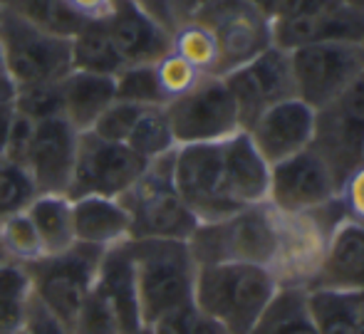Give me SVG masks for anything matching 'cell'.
Here are the masks:
<instances>
[{
    "label": "cell",
    "instance_id": "obj_1",
    "mask_svg": "<svg viewBox=\"0 0 364 334\" xmlns=\"http://www.w3.org/2000/svg\"><path fill=\"white\" fill-rule=\"evenodd\" d=\"M273 270L250 263L198 265L193 305L230 334H248L280 290Z\"/></svg>",
    "mask_w": 364,
    "mask_h": 334
},
{
    "label": "cell",
    "instance_id": "obj_2",
    "mask_svg": "<svg viewBox=\"0 0 364 334\" xmlns=\"http://www.w3.org/2000/svg\"><path fill=\"white\" fill-rule=\"evenodd\" d=\"M129 253L141 322L146 327L168 312L193 305L198 263L188 248V240H129Z\"/></svg>",
    "mask_w": 364,
    "mask_h": 334
},
{
    "label": "cell",
    "instance_id": "obj_3",
    "mask_svg": "<svg viewBox=\"0 0 364 334\" xmlns=\"http://www.w3.org/2000/svg\"><path fill=\"white\" fill-rule=\"evenodd\" d=\"M173 151L149 161L134 186L119 196L129 215V240H188L198 228V220L186 208L173 183Z\"/></svg>",
    "mask_w": 364,
    "mask_h": 334
},
{
    "label": "cell",
    "instance_id": "obj_4",
    "mask_svg": "<svg viewBox=\"0 0 364 334\" xmlns=\"http://www.w3.org/2000/svg\"><path fill=\"white\" fill-rule=\"evenodd\" d=\"M105 250L75 243L63 253L43 255L25 265L33 282V295L53 317H58L73 332L87 295L100 272Z\"/></svg>",
    "mask_w": 364,
    "mask_h": 334
},
{
    "label": "cell",
    "instance_id": "obj_5",
    "mask_svg": "<svg viewBox=\"0 0 364 334\" xmlns=\"http://www.w3.org/2000/svg\"><path fill=\"white\" fill-rule=\"evenodd\" d=\"M0 53L15 90L58 85L73 72L70 38L45 33L8 10H0Z\"/></svg>",
    "mask_w": 364,
    "mask_h": 334
},
{
    "label": "cell",
    "instance_id": "obj_6",
    "mask_svg": "<svg viewBox=\"0 0 364 334\" xmlns=\"http://www.w3.org/2000/svg\"><path fill=\"white\" fill-rule=\"evenodd\" d=\"M312 149L330 166L340 188L364 163V75L330 104L315 109Z\"/></svg>",
    "mask_w": 364,
    "mask_h": 334
},
{
    "label": "cell",
    "instance_id": "obj_7",
    "mask_svg": "<svg viewBox=\"0 0 364 334\" xmlns=\"http://www.w3.org/2000/svg\"><path fill=\"white\" fill-rule=\"evenodd\" d=\"M173 183L186 208L201 223L238 213L225 188L223 141L183 144L173 151Z\"/></svg>",
    "mask_w": 364,
    "mask_h": 334
},
{
    "label": "cell",
    "instance_id": "obj_8",
    "mask_svg": "<svg viewBox=\"0 0 364 334\" xmlns=\"http://www.w3.org/2000/svg\"><path fill=\"white\" fill-rule=\"evenodd\" d=\"M176 146L183 144H213L243 131L235 102L223 77H201L193 90L171 99L166 107Z\"/></svg>",
    "mask_w": 364,
    "mask_h": 334
},
{
    "label": "cell",
    "instance_id": "obj_9",
    "mask_svg": "<svg viewBox=\"0 0 364 334\" xmlns=\"http://www.w3.org/2000/svg\"><path fill=\"white\" fill-rule=\"evenodd\" d=\"M191 20L203 23L218 45V70L223 77L273 48V20L248 0H211Z\"/></svg>",
    "mask_w": 364,
    "mask_h": 334
},
{
    "label": "cell",
    "instance_id": "obj_10",
    "mask_svg": "<svg viewBox=\"0 0 364 334\" xmlns=\"http://www.w3.org/2000/svg\"><path fill=\"white\" fill-rule=\"evenodd\" d=\"M295 97L312 109L330 104L355 80H360L362 45L352 43H315L290 50Z\"/></svg>",
    "mask_w": 364,
    "mask_h": 334
},
{
    "label": "cell",
    "instance_id": "obj_11",
    "mask_svg": "<svg viewBox=\"0 0 364 334\" xmlns=\"http://www.w3.org/2000/svg\"><path fill=\"white\" fill-rule=\"evenodd\" d=\"M146 163L149 161L132 151L127 144L107 141L92 131H82L68 196L119 198L144 173Z\"/></svg>",
    "mask_w": 364,
    "mask_h": 334
},
{
    "label": "cell",
    "instance_id": "obj_12",
    "mask_svg": "<svg viewBox=\"0 0 364 334\" xmlns=\"http://www.w3.org/2000/svg\"><path fill=\"white\" fill-rule=\"evenodd\" d=\"M235 109L240 117L243 131L263 114L268 107L295 97V82H292L290 55L280 48H268L253 58L250 63L240 65L238 70L223 75Z\"/></svg>",
    "mask_w": 364,
    "mask_h": 334
},
{
    "label": "cell",
    "instance_id": "obj_13",
    "mask_svg": "<svg viewBox=\"0 0 364 334\" xmlns=\"http://www.w3.org/2000/svg\"><path fill=\"white\" fill-rule=\"evenodd\" d=\"M340 198V183L315 149L270 166L268 203L280 213H310Z\"/></svg>",
    "mask_w": 364,
    "mask_h": 334
},
{
    "label": "cell",
    "instance_id": "obj_14",
    "mask_svg": "<svg viewBox=\"0 0 364 334\" xmlns=\"http://www.w3.org/2000/svg\"><path fill=\"white\" fill-rule=\"evenodd\" d=\"M80 131L65 117H50L35 124L33 144L25 168L33 178L38 193H65L75 171Z\"/></svg>",
    "mask_w": 364,
    "mask_h": 334
},
{
    "label": "cell",
    "instance_id": "obj_15",
    "mask_svg": "<svg viewBox=\"0 0 364 334\" xmlns=\"http://www.w3.org/2000/svg\"><path fill=\"white\" fill-rule=\"evenodd\" d=\"M253 146L260 151V156L275 166L295 153L312 146L315 136V109L305 104L302 99L278 102L268 107L253 124L245 129Z\"/></svg>",
    "mask_w": 364,
    "mask_h": 334
},
{
    "label": "cell",
    "instance_id": "obj_16",
    "mask_svg": "<svg viewBox=\"0 0 364 334\" xmlns=\"http://www.w3.org/2000/svg\"><path fill=\"white\" fill-rule=\"evenodd\" d=\"M105 25L124 67L156 65L171 53V30L164 28L136 0H114Z\"/></svg>",
    "mask_w": 364,
    "mask_h": 334
},
{
    "label": "cell",
    "instance_id": "obj_17",
    "mask_svg": "<svg viewBox=\"0 0 364 334\" xmlns=\"http://www.w3.org/2000/svg\"><path fill=\"white\" fill-rule=\"evenodd\" d=\"M305 290L364 292V228L345 218L335 225Z\"/></svg>",
    "mask_w": 364,
    "mask_h": 334
},
{
    "label": "cell",
    "instance_id": "obj_18",
    "mask_svg": "<svg viewBox=\"0 0 364 334\" xmlns=\"http://www.w3.org/2000/svg\"><path fill=\"white\" fill-rule=\"evenodd\" d=\"M315 43L364 45V15H357L335 3L315 15L273 23V45L285 53Z\"/></svg>",
    "mask_w": 364,
    "mask_h": 334
},
{
    "label": "cell",
    "instance_id": "obj_19",
    "mask_svg": "<svg viewBox=\"0 0 364 334\" xmlns=\"http://www.w3.org/2000/svg\"><path fill=\"white\" fill-rule=\"evenodd\" d=\"M223 168L225 188L235 208L243 210L250 205L268 203L270 163L260 156L245 131L223 139Z\"/></svg>",
    "mask_w": 364,
    "mask_h": 334
},
{
    "label": "cell",
    "instance_id": "obj_20",
    "mask_svg": "<svg viewBox=\"0 0 364 334\" xmlns=\"http://www.w3.org/2000/svg\"><path fill=\"white\" fill-rule=\"evenodd\" d=\"M70 200L77 243L109 250L129 240V215L119 198L80 196Z\"/></svg>",
    "mask_w": 364,
    "mask_h": 334
},
{
    "label": "cell",
    "instance_id": "obj_21",
    "mask_svg": "<svg viewBox=\"0 0 364 334\" xmlns=\"http://www.w3.org/2000/svg\"><path fill=\"white\" fill-rule=\"evenodd\" d=\"M60 90V114L77 131H90L102 112L117 99L114 77L90 75V72H68L58 82Z\"/></svg>",
    "mask_w": 364,
    "mask_h": 334
},
{
    "label": "cell",
    "instance_id": "obj_22",
    "mask_svg": "<svg viewBox=\"0 0 364 334\" xmlns=\"http://www.w3.org/2000/svg\"><path fill=\"white\" fill-rule=\"evenodd\" d=\"M307 305L320 334H364V292L307 290Z\"/></svg>",
    "mask_w": 364,
    "mask_h": 334
},
{
    "label": "cell",
    "instance_id": "obj_23",
    "mask_svg": "<svg viewBox=\"0 0 364 334\" xmlns=\"http://www.w3.org/2000/svg\"><path fill=\"white\" fill-rule=\"evenodd\" d=\"M35 230L40 235L45 255L63 253L73 248L75 225H73V200L65 193H38L33 203L25 208Z\"/></svg>",
    "mask_w": 364,
    "mask_h": 334
},
{
    "label": "cell",
    "instance_id": "obj_24",
    "mask_svg": "<svg viewBox=\"0 0 364 334\" xmlns=\"http://www.w3.org/2000/svg\"><path fill=\"white\" fill-rule=\"evenodd\" d=\"M70 58H73V70L90 72V75L117 77L124 67L109 33H107L105 20L85 23L77 30L70 38Z\"/></svg>",
    "mask_w": 364,
    "mask_h": 334
},
{
    "label": "cell",
    "instance_id": "obj_25",
    "mask_svg": "<svg viewBox=\"0 0 364 334\" xmlns=\"http://www.w3.org/2000/svg\"><path fill=\"white\" fill-rule=\"evenodd\" d=\"M248 334H320L307 305L305 287L283 285Z\"/></svg>",
    "mask_w": 364,
    "mask_h": 334
},
{
    "label": "cell",
    "instance_id": "obj_26",
    "mask_svg": "<svg viewBox=\"0 0 364 334\" xmlns=\"http://www.w3.org/2000/svg\"><path fill=\"white\" fill-rule=\"evenodd\" d=\"M33 282L25 265L5 260L0 265V330L18 334L33 305Z\"/></svg>",
    "mask_w": 364,
    "mask_h": 334
},
{
    "label": "cell",
    "instance_id": "obj_27",
    "mask_svg": "<svg viewBox=\"0 0 364 334\" xmlns=\"http://www.w3.org/2000/svg\"><path fill=\"white\" fill-rule=\"evenodd\" d=\"M0 10H8L25 23L60 38H73L85 25V20L77 18L65 0H0Z\"/></svg>",
    "mask_w": 364,
    "mask_h": 334
},
{
    "label": "cell",
    "instance_id": "obj_28",
    "mask_svg": "<svg viewBox=\"0 0 364 334\" xmlns=\"http://www.w3.org/2000/svg\"><path fill=\"white\" fill-rule=\"evenodd\" d=\"M127 146L134 153H139L144 161H154L176 149V139H173L171 124L164 107H144L136 119L134 129H132Z\"/></svg>",
    "mask_w": 364,
    "mask_h": 334
},
{
    "label": "cell",
    "instance_id": "obj_29",
    "mask_svg": "<svg viewBox=\"0 0 364 334\" xmlns=\"http://www.w3.org/2000/svg\"><path fill=\"white\" fill-rule=\"evenodd\" d=\"M171 53L196 67L201 75H216L218 70V45L213 33L198 20L178 23L171 33Z\"/></svg>",
    "mask_w": 364,
    "mask_h": 334
},
{
    "label": "cell",
    "instance_id": "obj_30",
    "mask_svg": "<svg viewBox=\"0 0 364 334\" xmlns=\"http://www.w3.org/2000/svg\"><path fill=\"white\" fill-rule=\"evenodd\" d=\"M0 245H3L5 260L18 265H30L45 255L38 230L25 210L0 220Z\"/></svg>",
    "mask_w": 364,
    "mask_h": 334
},
{
    "label": "cell",
    "instance_id": "obj_31",
    "mask_svg": "<svg viewBox=\"0 0 364 334\" xmlns=\"http://www.w3.org/2000/svg\"><path fill=\"white\" fill-rule=\"evenodd\" d=\"M114 95L139 107H166L154 65H127L114 77Z\"/></svg>",
    "mask_w": 364,
    "mask_h": 334
},
{
    "label": "cell",
    "instance_id": "obj_32",
    "mask_svg": "<svg viewBox=\"0 0 364 334\" xmlns=\"http://www.w3.org/2000/svg\"><path fill=\"white\" fill-rule=\"evenodd\" d=\"M35 196H38V188H35L28 168L15 166L3 158L0 161V220L25 210Z\"/></svg>",
    "mask_w": 364,
    "mask_h": 334
},
{
    "label": "cell",
    "instance_id": "obj_33",
    "mask_svg": "<svg viewBox=\"0 0 364 334\" xmlns=\"http://www.w3.org/2000/svg\"><path fill=\"white\" fill-rule=\"evenodd\" d=\"M149 334H230L220 322L203 315L196 305L181 307L176 312L159 317L149 325Z\"/></svg>",
    "mask_w": 364,
    "mask_h": 334
},
{
    "label": "cell",
    "instance_id": "obj_34",
    "mask_svg": "<svg viewBox=\"0 0 364 334\" xmlns=\"http://www.w3.org/2000/svg\"><path fill=\"white\" fill-rule=\"evenodd\" d=\"M154 70H156V80H159V87H161V95H164V99H166V104L171 99H176V97L186 95L188 90H193V87L201 82V77H206L193 65H188L183 58H178L176 53L164 55V58L154 65Z\"/></svg>",
    "mask_w": 364,
    "mask_h": 334
},
{
    "label": "cell",
    "instance_id": "obj_35",
    "mask_svg": "<svg viewBox=\"0 0 364 334\" xmlns=\"http://www.w3.org/2000/svg\"><path fill=\"white\" fill-rule=\"evenodd\" d=\"M141 109H144V107L132 104V102L114 99L105 112H102V117L95 122V126H92L90 131L97 134L100 139H107V141L127 144V139H129L132 129H134L136 119H139Z\"/></svg>",
    "mask_w": 364,
    "mask_h": 334
},
{
    "label": "cell",
    "instance_id": "obj_36",
    "mask_svg": "<svg viewBox=\"0 0 364 334\" xmlns=\"http://www.w3.org/2000/svg\"><path fill=\"white\" fill-rule=\"evenodd\" d=\"M13 107L35 122L50 119V117H63L60 114L58 85H38V87H25V90H18Z\"/></svg>",
    "mask_w": 364,
    "mask_h": 334
},
{
    "label": "cell",
    "instance_id": "obj_37",
    "mask_svg": "<svg viewBox=\"0 0 364 334\" xmlns=\"http://www.w3.org/2000/svg\"><path fill=\"white\" fill-rule=\"evenodd\" d=\"M35 124H38V122L25 117L23 112H18L13 107V119H10L8 141H5V153H3L5 161L25 168V161H28V153H30V144H33Z\"/></svg>",
    "mask_w": 364,
    "mask_h": 334
},
{
    "label": "cell",
    "instance_id": "obj_38",
    "mask_svg": "<svg viewBox=\"0 0 364 334\" xmlns=\"http://www.w3.org/2000/svg\"><path fill=\"white\" fill-rule=\"evenodd\" d=\"M340 203L342 210L350 220L364 228V163L342 183L340 188Z\"/></svg>",
    "mask_w": 364,
    "mask_h": 334
},
{
    "label": "cell",
    "instance_id": "obj_39",
    "mask_svg": "<svg viewBox=\"0 0 364 334\" xmlns=\"http://www.w3.org/2000/svg\"><path fill=\"white\" fill-rule=\"evenodd\" d=\"M23 334H73L58 317H53L38 300L33 297L28 320L23 325Z\"/></svg>",
    "mask_w": 364,
    "mask_h": 334
},
{
    "label": "cell",
    "instance_id": "obj_40",
    "mask_svg": "<svg viewBox=\"0 0 364 334\" xmlns=\"http://www.w3.org/2000/svg\"><path fill=\"white\" fill-rule=\"evenodd\" d=\"M335 5V0H278V10H275V20H292L302 18V15H315L320 10Z\"/></svg>",
    "mask_w": 364,
    "mask_h": 334
},
{
    "label": "cell",
    "instance_id": "obj_41",
    "mask_svg": "<svg viewBox=\"0 0 364 334\" xmlns=\"http://www.w3.org/2000/svg\"><path fill=\"white\" fill-rule=\"evenodd\" d=\"M65 3L85 23H100V20L109 18L114 0H65Z\"/></svg>",
    "mask_w": 364,
    "mask_h": 334
},
{
    "label": "cell",
    "instance_id": "obj_42",
    "mask_svg": "<svg viewBox=\"0 0 364 334\" xmlns=\"http://www.w3.org/2000/svg\"><path fill=\"white\" fill-rule=\"evenodd\" d=\"M146 13H151L164 28H168L173 33L176 23H173V15H171V0H141Z\"/></svg>",
    "mask_w": 364,
    "mask_h": 334
},
{
    "label": "cell",
    "instance_id": "obj_43",
    "mask_svg": "<svg viewBox=\"0 0 364 334\" xmlns=\"http://www.w3.org/2000/svg\"><path fill=\"white\" fill-rule=\"evenodd\" d=\"M211 0H171V15H173V23H186L191 20L203 5H208Z\"/></svg>",
    "mask_w": 364,
    "mask_h": 334
},
{
    "label": "cell",
    "instance_id": "obj_44",
    "mask_svg": "<svg viewBox=\"0 0 364 334\" xmlns=\"http://www.w3.org/2000/svg\"><path fill=\"white\" fill-rule=\"evenodd\" d=\"M15 95H18V90H15V82L10 80L8 67H5V60H3V53H0V107L13 104Z\"/></svg>",
    "mask_w": 364,
    "mask_h": 334
},
{
    "label": "cell",
    "instance_id": "obj_45",
    "mask_svg": "<svg viewBox=\"0 0 364 334\" xmlns=\"http://www.w3.org/2000/svg\"><path fill=\"white\" fill-rule=\"evenodd\" d=\"M10 119H13V104L0 107V161H3V153H5V141H8Z\"/></svg>",
    "mask_w": 364,
    "mask_h": 334
},
{
    "label": "cell",
    "instance_id": "obj_46",
    "mask_svg": "<svg viewBox=\"0 0 364 334\" xmlns=\"http://www.w3.org/2000/svg\"><path fill=\"white\" fill-rule=\"evenodd\" d=\"M250 5H255V8L260 10V13L265 15V18L273 20L275 18V10H278V0H248Z\"/></svg>",
    "mask_w": 364,
    "mask_h": 334
},
{
    "label": "cell",
    "instance_id": "obj_47",
    "mask_svg": "<svg viewBox=\"0 0 364 334\" xmlns=\"http://www.w3.org/2000/svg\"><path fill=\"white\" fill-rule=\"evenodd\" d=\"M335 3L352 10V13H357V15H364V0H335Z\"/></svg>",
    "mask_w": 364,
    "mask_h": 334
},
{
    "label": "cell",
    "instance_id": "obj_48",
    "mask_svg": "<svg viewBox=\"0 0 364 334\" xmlns=\"http://www.w3.org/2000/svg\"><path fill=\"white\" fill-rule=\"evenodd\" d=\"M5 263V253H3V245H0V265Z\"/></svg>",
    "mask_w": 364,
    "mask_h": 334
},
{
    "label": "cell",
    "instance_id": "obj_49",
    "mask_svg": "<svg viewBox=\"0 0 364 334\" xmlns=\"http://www.w3.org/2000/svg\"><path fill=\"white\" fill-rule=\"evenodd\" d=\"M362 65H364V45H362ZM362 75H364V72H362Z\"/></svg>",
    "mask_w": 364,
    "mask_h": 334
},
{
    "label": "cell",
    "instance_id": "obj_50",
    "mask_svg": "<svg viewBox=\"0 0 364 334\" xmlns=\"http://www.w3.org/2000/svg\"><path fill=\"white\" fill-rule=\"evenodd\" d=\"M136 334H149V327H146V330H141V332H136Z\"/></svg>",
    "mask_w": 364,
    "mask_h": 334
},
{
    "label": "cell",
    "instance_id": "obj_51",
    "mask_svg": "<svg viewBox=\"0 0 364 334\" xmlns=\"http://www.w3.org/2000/svg\"><path fill=\"white\" fill-rule=\"evenodd\" d=\"M0 334H10V332H3V330H0Z\"/></svg>",
    "mask_w": 364,
    "mask_h": 334
},
{
    "label": "cell",
    "instance_id": "obj_52",
    "mask_svg": "<svg viewBox=\"0 0 364 334\" xmlns=\"http://www.w3.org/2000/svg\"><path fill=\"white\" fill-rule=\"evenodd\" d=\"M136 3H139V5H141V0H136Z\"/></svg>",
    "mask_w": 364,
    "mask_h": 334
},
{
    "label": "cell",
    "instance_id": "obj_53",
    "mask_svg": "<svg viewBox=\"0 0 364 334\" xmlns=\"http://www.w3.org/2000/svg\"><path fill=\"white\" fill-rule=\"evenodd\" d=\"M18 334H23V330H20V332H18Z\"/></svg>",
    "mask_w": 364,
    "mask_h": 334
}]
</instances>
